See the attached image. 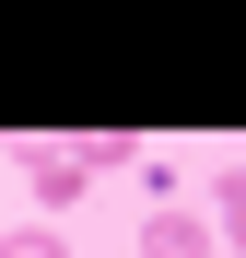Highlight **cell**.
<instances>
[{
  "label": "cell",
  "instance_id": "cell-1",
  "mask_svg": "<svg viewBox=\"0 0 246 258\" xmlns=\"http://www.w3.org/2000/svg\"><path fill=\"white\" fill-rule=\"evenodd\" d=\"M223 223L211 211H188V200H152V223H141V258H211Z\"/></svg>",
  "mask_w": 246,
  "mask_h": 258
},
{
  "label": "cell",
  "instance_id": "cell-2",
  "mask_svg": "<svg viewBox=\"0 0 246 258\" xmlns=\"http://www.w3.org/2000/svg\"><path fill=\"white\" fill-rule=\"evenodd\" d=\"M12 164H24V188H35V200H47V211H70L82 188H94V176H82V164H70L59 141H35V129H12Z\"/></svg>",
  "mask_w": 246,
  "mask_h": 258
},
{
  "label": "cell",
  "instance_id": "cell-3",
  "mask_svg": "<svg viewBox=\"0 0 246 258\" xmlns=\"http://www.w3.org/2000/svg\"><path fill=\"white\" fill-rule=\"evenodd\" d=\"M59 153L82 164V176H129V164H141V141H129V129H70Z\"/></svg>",
  "mask_w": 246,
  "mask_h": 258
},
{
  "label": "cell",
  "instance_id": "cell-4",
  "mask_svg": "<svg viewBox=\"0 0 246 258\" xmlns=\"http://www.w3.org/2000/svg\"><path fill=\"white\" fill-rule=\"evenodd\" d=\"M0 258H70V235H59V223H12V235H0Z\"/></svg>",
  "mask_w": 246,
  "mask_h": 258
}]
</instances>
